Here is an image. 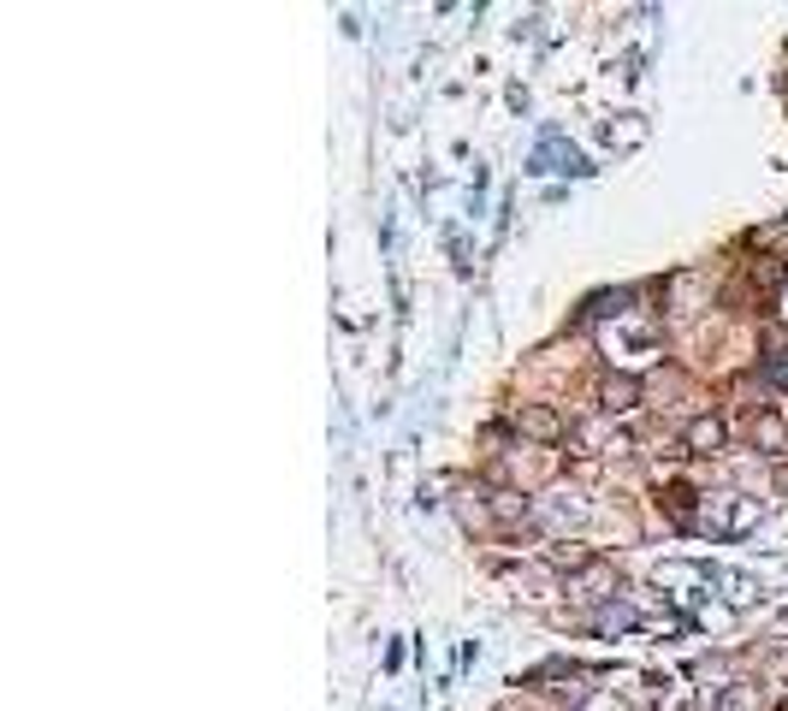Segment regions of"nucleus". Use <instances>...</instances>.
<instances>
[{
    "instance_id": "f257e3e1",
    "label": "nucleus",
    "mask_w": 788,
    "mask_h": 711,
    "mask_svg": "<svg viewBox=\"0 0 788 711\" xmlns=\"http://www.w3.org/2000/svg\"><path fill=\"white\" fill-rule=\"evenodd\" d=\"M753 516H758L753 504H747V498H729V492H723V498H711V504H706V528H718V534H735V528H747Z\"/></svg>"
},
{
    "instance_id": "f03ea898",
    "label": "nucleus",
    "mask_w": 788,
    "mask_h": 711,
    "mask_svg": "<svg viewBox=\"0 0 788 711\" xmlns=\"http://www.w3.org/2000/svg\"><path fill=\"white\" fill-rule=\"evenodd\" d=\"M753 445H758V451H770V457H783L788 451V427H783L777 415H758L753 421Z\"/></svg>"
},
{
    "instance_id": "7ed1b4c3",
    "label": "nucleus",
    "mask_w": 788,
    "mask_h": 711,
    "mask_svg": "<svg viewBox=\"0 0 788 711\" xmlns=\"http://www.w3.org/2000/svg\"><path fill=\"white\" fill-rule=\"evenodd\" d=\"M599 398H605V415H623V410H635V403H640V386L623 374V380H605Z\"/></svg>"
},
{
    "instance_id": "20e7f679",
    "label": "nucleus",
    "mask_w": 788,
    "mask_h": 711,
    "mask_svg": "<svg viewBox=\"0 0 788 711\" xmlns=\"http://www.w3.org/2000/svg\"><path fill=\"white\" fill-rule=\"evenodd\" d=\"M718 445H723V421H694V427H688V451H699V457H711V451H718Z\"/></svg>"
},
{
    "instance_id": "39448f33",
    "label": "nucleus",
    "mask_w": 788,
    "mask_h": 711,
    "mask_svg": "<svg viewBox=\"0 0 788 711\" xmlns=\"http://www.w3.org/2000/svg\"><path fill=\"white\" fill-rule=\"evenodd\" d=\"M575 593L581 599H605L610 593V563H587V570L575 575Z\"/></svg>"
},
{
    "instance_id": "423d86ee",
    "label": "nucleus",
    "mask_w": 788,
    "mask_h": 711,
    "mask_svg": "<svg viewBox=\"0 0 788 711\" xmlns=\"http://www.w3.org/2000/svg\"><path fill=\"white\" fill-rule=\"evenodd\" d=\"M522 433H534V439H558V415L551 410H522Z\"/></svg>"
},
{
    "instance_id": "0eeeda50",
    "label": "nucleus",
    "mask_w": 788,
    "mask_h": 711,
    "mask_svg": "<svg viewBox=\"0 0 788 711\" xmlns=\"http://www.w3.org/2000/svg\"><path fill=\"white\" fill-rule=\"evenodd\" d=\"M718 711H758V688H753V681H735V688L718 700Z\"/></svg>"
}]
</instances>
